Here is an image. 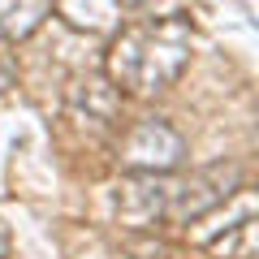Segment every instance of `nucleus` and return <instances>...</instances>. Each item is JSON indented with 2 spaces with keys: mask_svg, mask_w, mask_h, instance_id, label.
<instances>
[{
  "mask_svg": "<svg viewBox=\"0 0 259 259\" xmlns=\"http://www.w3.org/2000/svg\"><path fill=\"white\" fill-rule=\"evenodd\" d=\"M190 18L186 13H160V18H130L112 30L108 48V82L117 91L156 95L182 78L190 61Z\"/></svg>",
  "mask_w": 259,
  "mask_h": 259,
  "instance_id": "f257e3e1",
  "label": "nucleus"
},
{
  "mask_svg": "<svg viewBox=\"0 0 259 259\" xmlns=\"http://www.w3.org/2000/svg\"><path fill=\"white\" fill-rule=\"evenodd\" d=\"M242 186V164H207L186 177H168L164 190V221L168 225H190L221 207L233 190Z\"/></svg>",
  "mask_w": 259,
  "mask_h": 259,
  "instance_id": "f03ea898",
  "label": "nucleus"
},
{
  "mask_svg": "<svg viewBox=\"0 0 259 259\" xmlns=\"http://www.w3.org/2000/svg\"><path fill=\"white\" fill-rule=\"evenodd\" d=\"M117 160H121L125 173H173L186 160V139L164 117H143L139 125H130V134L121 139Z\"/></svg>",
  "mask_w": 259,
  "mask_h": 259,
  "instance_id": "7ed1b4c3",
  "label": "nucleus"
},
{
  "mask_svg": "<svg viewBox=\"0 0 259 259\" xmlns=\"http://www.w3.org/2000/svg\"><path fill=\"white\" fill-rule=\"evenodd\" d=\"M52 9L61 13L74 30H87V35H112V30L121 26L125 0H52Z\"/></svg>",
  "mask_w": 259,
  "mask_h": 259,
  "instance_id": "20e7f679",
  "label": "nucleus"
},
{
  "mask_svg": "<svg viewBox=\"0 0 259 259\" xmlns=\"http://www.w3.org/2000/svg\"><path fill=\"white\" fill-rule=\"evenodd\" d=\"M69 108L82 112V117L95 121V125H108V121H117L121 91L108 82V78H87V82H74V91H69Z\"/></svg>",
  "mask_w": 259,
  "mask_h": 259,
  "instance_id": "39448f33",
  "label": "nucleus"
},
{
  "mask_svg": "<svg viewBox=\"0 0 259 259\" xmlns=\"http://www.w3.org/2000/svg\"><path fill=\"white\" fill-rule=\"evenodd\" d=\"M48 13H52V0H0V39L5 44L30 39Z\"/></svg>",
  "mask_w": 259,
  "mask_h": 259,
  "instance_id": "423d86ee",
  "label": "nucleus"
},
{
  "mask_svg": "<svg viewBox=\"0 0 259 259\" xmlns=\"http://www.w3.org/2000/svg\"><path fill=\"white\" fill-rule=\"evenodd\" d=\"M212 255H221V259H250L255 255V221H238L225 238H216L212 242Z\"/></svg>",
  "mask_w": 259,
  "mask_h": 259,
  "instance_id": "0eeeda50",
  "label": "nucleus"
},
{
  "mask_svg": "<svg viewBox=\"0 0 259 259\" xmlns=\"http://www.w3.org/2000/svg\"><path fill=\"white\" fill-rule=\"evenodd\" d=\"M134 9H143V18H160V13H186V0H130Z\"/></svg>",
  "mask_w": 259,
  "mask_h": 259,
  "instance_id": "6e6552de",
  "label": "nucleus"
}]
</instances>
